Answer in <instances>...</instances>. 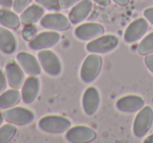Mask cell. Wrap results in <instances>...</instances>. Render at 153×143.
<instances>
[{
	"label": "cell",
	"mask_w": 153,
	"mask_h": 143,
	"mask_svg": "<svg viewBox=\"0 0 153 143\" xmlns=\"http://www.w3.org/2000/svg\"><path fill=\"white\" fill-rule=\"evenodd\" d=\"M112 1H114V2L117 3V4L124 7V5H127L128 3H129L130 0H112Z\"/></svg>",
	"instance_id": "obj_33"
},
{
	"label": "cell",
	"mask_w": 153,
	"mask_h": 143,
	"mask_svg": "<svg viewBox=\"0 0 153 143\" xmlns=\"http://www.w3.org/2000/svg\"><path fill=\"white\" fill-rule=\"evenodd\" d=\"M91 1L98 3L99 5H102V7H107L111 3V0H91Z\"/></svg>",
	"instance_id": "obj_32"
},
{
	"label": "cell",
	"mask_w": 153,
	"mask_h": 143,
	"mask_svg": "<svg viewBox=\"0 0 153 143\" xmlns=\"http://www.w3.org/2000/svg\"><path fill=\"white\" fill-rule=\"evenodd\" d=\"M5 77L13 88H20L24 82V73L19 63L15 61H10L5 65Z\"/></svg>",
	"instance_id": "obj_14"
},
{
	"label": "cell",
	"mask_w": 153,
	"mask_h": 143,
	"mask_svg": "<svg viewBox=\"0 0 153 143\" xmlns=\"http://www.w3.org/2000/svg\"><path fill=\"white\" fill-rule=\"evenodd\" d=\"M38 60L45 73L57 77L62 73V63L60 58L49 49H41L38 54Z\"/></svg>",
	"instance_id": "obj_2"
},
{
	"label": "cell",
	"mask_w": 153,
	"mask_h": 143,
	"mask_svg": "<svg viewBox=\"0 0 153 143\" xmlns=\"http://www.w3.org/2000/svg\"><path fill=\"white\" fill-rule=\"evenodd\" d=\"M3 120H4V118H3V114L0 112V125L3 123Z\"/></svg>",
	"instance_id": "obj_35"
},
{
	"label": "cell",
	"mask_w": 153,
	"mask_h": 143,
	"mask_svg": "<svg viewBox=\"0 0 153 143\" xmlns=\"http://www.w3.org/2000/svg\"><path fill=\"white\" fill-rule=\"evenodd\" d=\"M137 52L140 55L147 56L153 54V32L147 35L137 47Z\"/></svg>",
	"instance_id": "obj_23"
},
{
	"label": "cell",
	"mask_w": 153,
	"mask_h": 143,
	"mask_svg": "<svg viewBox=\"0 0 153 143\" xmlns=\"http://www.w3.org/2000/svg\"><path fill=\"white\" fill-rule=\"evenodd\" d=\"M119 45V39L114 35H105L91 40L86 45V51L94 54H107L115 49Z\"/></svg>",
	"instance_id": "obj_4"
},
{
	"label": "cell",
	"mask_w": 153,
	"mask_h": 143,
	"mask_svg": "<svg viewBox=\"0 0 153 143\" xmlns=\"http://www.w3.org/2000/svg\"><path fill=\"white\" fill-rule=\"evenodd\" d=\"M144 17L148 20V22H150L151 24H153V7H148L144 11Z\"/></svg>",
	"instance_id": "obj_30"
},
{
	"label": "cell",
	"mask_w": 153,
	"mask_h": 143,
	"mask_svg": "<svg viewBox=\"0 0 153 143\" xmlns=\"http://www.w3.org/2000/svg\"><path fill=\"white\" fill-rule=\"evenodd\" d=\"M115 106L122 113H135L145 106V100L137 95H127L120 98L115 103Z\"/></svg>",
	"instance_id": "obj_11"
},
{
	"label": "cell",
	"mask_w": 153,
	"mask_h": 143,
	"mask_svg": "<svg viewBox=\"0 0 153 143\" xmlns=\"http://www.w3.org/2000/svg\"><path fill=\"white\" fill-rule=\"evenodd\" d=\"M0 23L7 28L17 30L20 26V18L15 12L10 11L9 9H1L0 10Z\"/></svg>",
	"instance_id": "obj_21"
},
{
	"label": "cell",
	"mask_w": 153,
	"mask_h": 143,
	"mask_svg": "<svg viewBox=\"0 0 153 143\" xmlns=\"http://www.w3.org/2000/svg\"><path fill=\"white\" fill-rule=\"evenodd\" d=\"M71 122L61 116H45L39 121V127L49 134H62L70 128Z\"/></svg>",
	"instance_id": "obj_3"
},
{
	"label": "cell",
	"mask_w": 153,
	"mask_h": 143,
	"mask_svg": "<svg viewBox=\"0 0 153 143\" xmlns=\"http://www.w3.org/2000/svg\"><path fill=\"white\" fill-rule=\"evenodd\" d=\"M3 118L7 123L15 125H26L34 121L35 115L30 109L25 107H13L3 113Z\"/></svg>",
	"instance_id": "obj_6"
},
{
	"label": "cell",
	"mask_w": 153,
	"mask_h": 143,
	"mask_svg": "<svg viewBox=\"0 0 153 143\" xmlns=\"http://www.w3.org/2000/svg\"><path fill=\"white\" fill-rule=\"evenodd\" d=\"M102 70V57L99 54L91 53L85 58L80 70L81 80L85 83H90L98 78Z\"/></svg>",
	"instance_id": "obj_1"
},
{
	"label": "cell",
	"mask_w": 153,
	"mask_h": 143,
	"mask_svg": "<svg viewBox=\"0 0 153 143\" xmlns=\"http://www.w3.org/2000/svg\"><path fill=\"white\" fill-rule=\"evenodd\" d=\"M44 15V9L39 4H32L21 12L20 20L23 24H34L41 20Z\"/></svg>",
	"instance_id": "obj_19"
},
{
	"label": "cell",
	"mask_w": 153,
	"mask_h": 143,
	"mask_svg": "<svg viewBox=\"0 0 153 143\" xmlns=\"http://www.w3.org/2000/svg\"><path fill=\"white\" fill-rule=\"evenodd\" d=\"M70 20L59 13L47 14L41 18L40 24L44 28L53 31H65L70 28Z\"/></svg>",
	"instance_id": "obj_10"
},
{
	"label": "cell",
	"mask_w": 153,
	"mask_h": 143,
	"mask_svg": "<svg viewBox=\"0 0 153 143\" xmlns=\"http://www.w3.org/2000/svg\"><path fill=\"white\" fill-rule=\"evenodd\" d=\"M7 83V77H5V74L0 70V95L5 91Z\"/></svg>",
	"instance_id": "obj_27"
},
{
	"label": "cell",
	"mask_w": 153,
	"mask_h": 143,
	"mask_svg": "<svg viewBox=\"0 0 153 143\" xmlns=\"http://www.w3.org/2000/svg\"><path fill=\"white\" fill-rule=\"evenodd\" d=\"M149 28L148 20L146 18H138L128 25L124 34V40L127 43H133L140 40Z\"/></svg>",
	"instance_id": "obj_9"
},
{
	"label": "cell",
	"mask_w": 153,
	"mask_h": 143,
	"mask_svg": "<svg viewBox=\"0 0 153 143\" xmlns=\"http://www.w3.org/2000/svg\"><path fill=\"white\" fill-rule=\"evenodd\" d=\"M14 0H0V7H4V9H10L13 7Z\"/></svg>",
	"instance_id": "obj_31"
},
{
	"label": "cell",
	"mask_w": 153,
	"mask_h": 143,
	"mask_svg": "<svg viewBox=\"0 0 153 143\" xmlns=\"http://www.w3.org/2000/svg\"><path fill=\"white\" fill-rule=\"evenodd\" d=\"M39 5L48 11H59L61 9L60 0H35Z\"/></svg>",
	"instance_id": "obj_24"
},
{
	"label": "cell",
	"mask_w": 153,
	"mask_h": 143,
	"mask_svg": "<svg viewBox=\"0 0 153 143\" xmlns=\"http://www.w3.org/2000/svg\"><path fill=\"white\" fill-rule=\"evenodd\" d=\"M153 123V111L150 106H144L138 111L133 122V134L136 138H143L150 130Z\"/></svg>",
	"instance_id": "obj_5"
},
{
	"label": "cell",
	"mask_w": 153,
	"mask_h": 143,
	"mask_svg": "<svg viewBox=\"0 0 153 143\" xmlns=\"http://www.w3.org/2000/svg\"><path fill=\"white\" fill-rule=\"evenodd\" d=\"M32 0H14L13 10L16 13H21L30 5Z\"/></svg>",
	"instance_id": "obj_25"
},
{
	"label": "cell",
	"mask_w": 153,
	"mask_h": 143,
	"mask_svg": "<svg viewBox=\"0 0 153 143\" xmlns=\"http://www.w3.org/2000/svg\"><path fill=\"white\" fill-rule=\"evenodd\" d=\"M17 133V128L14 124L9 123L0 127V143H7L13 140Z\"/></svg>",
	"instance_id": "obj_22"
},
{
	"label": "cell",
	"mask_w": 153,
	"mask_h": 143,
	"mask_svg": "<svg viewBox=\"0 0 153 143\" xmlns=\"http://www.w3.org/2000/svg\"><path fill=\"white\" fill-rule=\"evenodd\" d=\"M17 62L22 67V70L28 75L37 76L41 73L40 62L30 54L25 52L19 53L17 55Z\"/></svg>",
	"instance_id": "obj_17"
},
{
	"label": "cell",
	"mask_w": 153,
	"mask_h": 143,
	"mask_svg": "<svg viewBox=\"0 0 153 143\" xmlns=\"http://www.w3.org/2000/svg\"><path fill=\"white\" fill-rule=\"evenodd\" d=\"M100 93L94 86H90L84 92L83 98H82V106L86 115H94L100 106Z\"/></svg>",
	"instance_id": "obj_13"
},
{
	"label": "cell",
	"mask_w": 153,
	"mask_h": 143,
	"mask_svg": "<svg viewBox=\"0 0 153 143\" xmlns=\"http://www.w3.org/2000/svg\"><path fill=\"white\" fill-rule=\"evenodd\" d=\"M92 10V2L91 0H81L80 2L74 5L71 11L69 12L68 19L74 24L80 23L84 19L89 16L90 12Z\"/></svg>",
	"instance_id": "obj_16"
},
{
	"label": "cell",
	"mask_w": 153,
	"mask_h": 143,
	"mask_svg": "<svg viewBox=\"0 0 153 143\" xmlns=\"http://www.w3.org/2000/svg\"><path fill=\"white\" fill-rule=\"evenodd\" d=\"M25 28H24L23 32H22V36H23L24 39L26 40H32L35 37V34H36L37 28L33 24H25Z\"/></svg>",
	"instance_id": "obj_26"
},
{
	"label": "cell",
	"mask_w": 153,
	"mask_h": 143,
	"mask_svg": "<svg viewBox=\"0 0 153 143\" xmlns=\"http://www.w3.org/2000/svg\"><path fill=\"white\" fill-rule=\"evenodd\" d=\"M60 34L56 31L53 32H43L36 35L32 40L28 42V47L33 51H41L53 47L60 40Z\"/></svg>",
	"instance_id": "obj_7"
},
{
	"label": "cell",
	"mask_w": 153,
	"mask_h": 143,
	"mask_svg": "<svg viewBox=\"0 0 153 143\" xmlns=\"http://www.w3.org/2000/svg\"><path fill=\"white\" fill-rule=\"evenodd\" d=\"M17 49V40L16 37L11 31L7 30V28L0 26V51L3 54L11 55L15 53Z\"/></svg>",
	"instance_id": "obj_18"
},
{
	"label": "cell",
	"mask_w": 153,
	"mask_h": 143,
	"mask_svg": "<svg viewBox=\"0 0 153 143\" xmlns=\"http://www.w3.org/2000/svg\"><path fill=\"white\" fill-rule=\"evenodd\" d=\"M145 143H153V134L150 135V136H148L146 139L144 140Z\"/></svg>",
	"instance_id": "obj_34"
},
{
	"label": "cell",
	"mask_w": 153,
	"mask_h": 143,
	"mask_svg": "<svg viewBox=\"0 0 153 143\" xmlns=\"http://www.w3.org/2000/svg\"><path fill=\"white\" fill-rule=\"evenodd\" d=\"M40 91V81L36 76L30 75V77L24 81L21 90V98L24 103L30 104L36 100Z\"/></svg>",
	"instance_id": "obj_15"
},
{
	"label": "cell",
	"mask_w": 153,
	"mask_h": 143,
	"mask_svg": "<svg viewBox=\"0 0 153 143\" xmlns=\"http://www.w3.org/2000/svg\"><path fill=\"white\" fill-rule=\"evenodd\" d=\"M79 0H60V5L61 9H68V7L74 5V3H76Z\"/></svg>",
	"instance_id": "obj_29"
},
{
	"label": "cell",
	"mask_w": 153,
	"mask_h": 143,
	"mask_svg": "<svg viewBox=\"0 0 153 143\" xmlns=\"http://www.w3.org/2000/svg\"><path fill=\"white\" fill-rule=\"evenodd\" d=\"M105 32V28L100 23L88 22L79 25L74 30V35L80 40H91L102 36Z\"/></svg>",
	"instance_id": "obj_12"
},
{
	"label": "cell",
	"mask_w": 153,
	"mask_h": 143,
	"mask_svg": "<svg viewBox=\"0 0 153 143\" xmlns=\"http://www.w3.org/2000/svg\"><path fill=\"white\" fill-rule=\"evenodd\" d=\"M65 138L66 140L71 143L91 142L97 138V133L88 126L78 125L69 128L66 133Z\"/></svg>",
	"instance_id": "obj_8"
},
{
	"label": "cell",
	"mask_w": 153,
	"mask_h": 143,
	"mask_svg": "<svg viewBox=\"0 0 153 143\" xmlns=\"http://www.w3.org/2000/svg\"><path fill=\"white\" fill-rule=\"evenodd\" d=\"M145 64L148 67V70L153 74V54L145 56Z\"/></svg>",
	"instance_id": "obj_28"
},
{
	"label": "cell",
	"mask_w": 153,
	"mask_h": 143,
	"mask_svg": "<svg viewBox=\"0 0 153 143\" xmlns=\"http://www.w3.org/2000/svg\"><path fill=\"white\" fill-rule=\"evenodd\" d=\"M21 98V93L17 88H12L0 95V109H7L18 104Z\"/></svg>",
	"instance_id": "obj_20"
}]
</instances>
